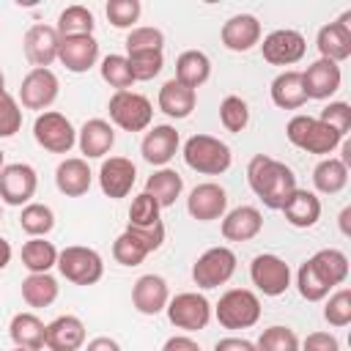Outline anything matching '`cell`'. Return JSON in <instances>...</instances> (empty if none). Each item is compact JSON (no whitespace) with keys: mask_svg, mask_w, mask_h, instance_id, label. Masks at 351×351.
<instances>
[{"mask_svg":"<svg viewBox=\"0 0 351 351\" xmlns=\"http://www.w3.org/2000/svg\"><path fill=\"white\" fill-rule=\"evenodd\" d=\"M126 60H129V69H132L134 82L154 80L162 71V66H165V55L156 52V49H148V52H126Z\"/></svg>","mask_w":351,"mask_h":351,"instance_id":"40","label":"cell"},{"mask_svg":"<svg viewBox=\"0 0 351 351\" xmlns=\"http://www.w3.org/2000/svg\"><path fill=\"white\" fill-rule=\"evenodd\" d=\"M162 351H200V346L186 335H173V337L165 340Z\"/></svg>","mask_w":351,"mask_h":351,"instance_id":"53","label":"cell"},{"mask_svg":"<svg viewBox=\"0 0 351 351\" xmlns=\"http://www.w3.org/2000/svg\"><path fill=\"white\" fill-rule=\"evenodd\" d=\"M123 44H126V52H148V49L162 52L165 49V33L159 27H151V25L132 27Z\"/></svg>","mask_w":351,"mask_h":351,"instance_id":"46","label":"cell"},{"mask_svg":"<svg viewBox=\"0 0 351 351\" xmlns=\"http://www.w3.org/2000/svg\"><path fill=\"white\" fill-rule=\"evenodd\" d=\"M58 60L71 74H85L99 60V41L93 36H69V38H60Z\"/></svg>","mask_w":351,"mask_h":351,"instance_id":"19","label":"cell"},{"mask_svg":"<svg viewBox=\"0 0 351 351\" xmlns=\"http://www.w3.org/2000/svg\"><path fill=\"white\" fill-rule=\"evenodd\" d=\"M214 351H258V348L244 337H222L214 343Z\"/></svg>","mask_w":351,"mask_h":351,"instance_id":"52","label":"cell"},{"mask_svg":"<svg viewBox=\"0 0 351 351\" xmlns=\"http://www.w3.org/2000/svg\"><path fill=\"white\" fill-rule=\"evenodd\" d=\"M14 351H27V348H14Z\"/></svg>","mask_w":351,"mask_h":351,"instance_id":"59","label":"cell"},{"mask_svg":"<svg viewBox=\"0 0 351 351\" xmlns=\"http://www.w3.org/2000/svg\"><path fill=\"white\" fill-rule=\"evenodd\" d=\"M318 121H324V123L332 126L340 137H346V132L351 129V104H348V101H329V104L321 110Z\"/></svg>","mask_w":351,"mask_h":351,"instance_id":"50","label":"cell"},{"mask_svg":"<svg viewBox=\"0 0 351 351\" xmlns=\"http://www.w3.org/2000/svg\"><path fill=\"white\" fill-rule=\"evenodd\" d=\"M19 129H22V107L8 90H0V137H14Z\"/></svg>","mask_w":351,"mask_h":351,"instance_id":"49","label":"cell"},{"mask_svg":"<svg viewBox=\"0 0 351 351\" xmlns=\"http://www.w3.org/2000/svg\"><path fill=\"white\" fill-rule=\"evenodd\" d=\"M90 181H93V173L88 162L80 156H69L55 167V186L66 197H82L90 189Z\"/></svg>","mask_w":351,"mask_h":351,"instance_id":"25","label":"cell"},{"mask_svg":"<svg viewBox=\"0 0 351 351\" xmlns=\"http://www.w3.org/2000/svg\"><path fill=\"white\" fill-rule=\"evenodd\" d=\"M19 225L30 239H44L55 228V211L44 203H27V206H22Z\"/></svg>","mask_w":351,"mask_h":351,"instance_id":"38","label":"cell"},{"mask_svg":"<svg viewBox=\"0 0 351 351\" xmlns=\"http://www.w3.org/2000/svg\"><path fill=\"white\" fill-rule=\"evenodd\" d=\"M340 80H343L340 66L332 60H324V58H318L315 63H310L302 71V88H304L307 99H329L332 93H337Z\"/></svg>","mask_w":351,"mask_h":351,"instance_id":"18","label":"cell"},{"mask_svg":"<svg viewBox=\"0 0 351 351\" xmlns=\"http://www.w3.org/2000/svg\"><path fill=\"white\" fill-rule=\"evenodd\" d=\"M302 351H340V343L332 332H310L302 343Z\"/></svg>","mask_w":351,"mask_h":351,"instance_id":"51","label":"cell"},{"mask_svg":"<svg viewBox=\"0 0 351 351\" xmlns=\"http://www.w3.org/2000/svg\"><path fill=\"white\" fill-rule=\"evenodd\" d=\"M214 315L225 329H250L261 318V299L250 288H230L219 296Z\"/></svg>","mask_w":351,"mask_h":351,"instance_id":"4","label":"cell"},{"mask_svg":"<svg viewBox=\"0 0 351 351\" xmlns=\"http://www.w3.org/2000/svg\"><path fill=\"white\" fill-rule=\"evenodd\" d=\"M247 184L263 200V206L274 208V211H280L285 206V200L299 189L293 170L285 162H280L274 156H266V154H255L250 159V165H247Z\"/></svg>","mask_w":351,"mask_h":351,"instance_id":"1","label":"cell"},{"mask_svg":"<svg viewBox=\"0 0 351 351\" xmlns=\"http://www.w3.org/2000/svg\"><path fill=\"white\" fill-rule=\"evenodd\" d=\"M8 335L16 343V348L38 351V348H44V340H47V324L33 313H16L11 318Z\"/></svg>","mask_w":351,"mask_h":351,"instance_id":"29","label":"cell"},{"mask_svg":"<svg viewBox=\"0 0 351 351\" xmlns=\"http://www.w3.org/2000/svg\"><path fill=\"white\" fill-rule=\"evenodd\" d=\"M55 266H58L60 274H63L69 282H74V285H93V282H99L101 274H104V261H101V255H99L96 250L80 247V244L60 250Z\"/></svg>","mask_w":351,"mask_h":351,"instance_id":"6","label":"cell"},{"mask_svg":"<svg viewBox=\"0 0 351 351\" xmlns=\"http://www.w3.org/2000/svg\"><path fill=\"white\" fill-rule=\"evenodd\" d=\"M36 186H38V176L30 165H25V162L3 165V170H0V200L5 206H27L30 197L36 195Z\"/></svg>","mask_w":351,"mask_h":351,"instance_id":"11","label":"cell"},{"mask_svg":"<svg viewBox=\"0 0 351 351\" xmlns=\"http://www.w3.org/2000/svg\"><path fill=\"white\" fill-rule=\"evenodd\" d=\"M324 318L335 329H343L351 324V291L348 288H340L329 296V302L324 307Z\"/></svg>","mask_w":351,"mask_h":351,"instance_id":"47","label":"cell"},{"mask_svg":"<svg viewBox=\"0 0 351 351\" xmlns=\"http://www.w3.org/2000/svg\"><path fill=\"white\" fill-rule=\"evenodd\" d=\"M233 271H236V252L230 247H211L195 261L192 280L197 288L211 291V288L225 285L233 277Z\"/></svg>","mask_w":351,"mask_h":351,"instance_id":"9","label":"cell"},{"mask_svg":"<svg viewBox=\"0 0 351 351\" xmlns=\"http://www.w3.org/2000/svg\"><path fill=\"white\" fill-rule=\"evenodd\" d=\"M219 121L228 132H244L250 123V107L241 96H225L219 104Z\"/></svg>","mask_w":351,"mask_h":351,"instance_id":"42","label":"cell"},{"mask_svg":"<svg viewBox=\"0 0 351 351\" xmlns=\"http://www.w3.org/2000/svg\"><path fill=\"white\" fill-rule=\"evenodd\" d=\"M178 145H181V137H178L176 126L159 123V126H154L151 132H145V137H143V143H140V154H143V159H145L148 165L165 167V165L176 156Z\"/></svg>","mask_w":351,"mask_h":351,"instance_id":"20","label":"cell"},{"mask_svg":"<svg viewBox=\"0 0 351 351\" xmlns=\"http://www.w3.org/2000/svg\"><path fill=\"white\" fill-rule=\"evenodd\" d=\"M22 299L27 307H49L58 299V280L47 274H27L22 280Z\"/></svg>","mask_w":351,"mask_h":351,"instance_id":"35","label":"cell"},{"mask_svg":"<svg viewBox=\"0 0 351 351\" xmlns=\"http://www.w3.org/2000/svg\"><path fill=\"white\" fill-rule=\"evenodd\" d=\"M44 346L49 351H80L85 346V324L77 315H58L47 324Z\"/></svg>","mask_w":351,"mask_h":351,"instance_id":"23","label":"cell"},{"mask_svg":"<svg viewBox=\"0 0 351 351\" xmlns=\"http://www.w3.org/2000/svg\"><path fill=\"white\" fill-rule=\"evenodd\" d=\"M285 137L296 148H302L307 154H318V156L332 154L343 143V137L332 126H326L324 121H318L313 115H293L285 126Z\"/></svg>","mask_w":351,"mask_h":351,"instance_id":"3","label":"cell"},{"mask_svg":"<svg viewBox=\"0 0 351 351\" xmlns=\"http://www.w3.org/2000/svg\"><path fill=\"white\" fill-rule=\"evenodd\" d=\"M22 49H25V58L33 63V69H49L58 60L60 36L52 25H33L25 33Z\"/></svg>","mask_w":351,"mask_h":351,"instance_id":"15","label":"cell"},{"mask_svg":"<svg viewBox=\"0 0 351 351\" xmlns=\"http://www.w3.org/2000/svg\"><path fill=\"white\" fill-rule=\"evenodd\" d=\"M77 145L85 159H101L115 145V129L104 118H90L77 132Z\"/></svg>","mask_w":351,"mask_h":351,"instance_id":"24","label":"cell"},{"mask_svg":"<svg viewBox=\"0 0 351 351\" xmlns=\"http://www.w3.org/2000/svg\"><path fill=\"white\" fill-rule=\"evenodd\" d=\"M0 219H3V208H0Z\"/></svg>","mask_w":351,"mask_h":351,"instance_id":"60","label":"cell"},{"mask_svg":"<svg viewBox=\"0 0 351 351\" xmlns=\"http://www.w3.org/2000/svg\"><path fill=\"white\" fill-rule=\"evenodd\" d=\"M8 263H11V244L0 236V271H3Z\"/></svg>","mask_w":351,"mask_h":351,"instance_id":"55","label":"cell"},{"mask_svg":"<svg viewBox=\"0 0 351 351\" xmlns=\"http://www.w3.org/2000/svg\"><path fill=\"white\" fill-rule=\"evenodd\" d=\"M134 178H137V167L126 156H110L99 167V186L112 200L126 197L134 186Z\"/></svg>","mask_w":351,"mask_h":351,"instance_id":"17","label":"cell"},{"mask_svg":"<svg viewBox=\"0 0 351 351\" xmlns=\"http://www.w3.org/2000/svg\"><path fill=\"white\" fill-rule=\"evenodd\" d=\"M110 121L123 132H143L154 121V107L143 93L134 90H115L107 101Z\"/></svg>","mask_w":351,"mask_h":351,"instance_id":"5","label":"cell"},{"mask_svg":"<svg viewBox=\"0 0 351 351\" xmlns=\"http://www.w3.org/2000/svg\"><path fill=\"white\" fill-rule=\"evenodd\" d=\"M225 208H228V195L219 184L214 181H206V184H197L189 197H186V211L192 219L197 222H211V219H222L225 217Z\"/></svg>","mask_w":351,"mask_h":351,"instance_id":"16","label":"cell"},{"mask_svg":"<svg viewBox=\"0 0 351 351\" xmlns=\"http://www.w3.org/2000/svg\"><path fill=\"white\" fill-rule=\"evenodd\" d=\"M310 261V266H313V271L329 285V288H335V285H343L346 280H348V258H346V252H340V250H335V247H324V250H318L313 258H307Z\"/></svg>","mask_w":351,"mask_h":351,"instance_id":"31","label":"cell"},{"mask_svg":"<svg viewBox=\"0 0 351 351\" xmlns=\"http://www.w3.org/2000/svg\"><path fill=\"white\" fill-rule=\"evenodd\" d=\"M184 162L186 167H192L195 173H203V176H222L230 162H233V154L228 148V143H222L219 137H211V134H192L186 143H184Z\"/></svg>","mask_w":351,"mask_h":351,"instance_id":"2","label":"cell"},{"mask_svg":"<svg viewBox=\"0 0 351 351\" xmlns=\"http://www.w3.org/2000/svg\"><path fill=\"white\" fill-rule=\"evenodd\" d=\"M348 184V167L337 156H324L313 170V186L321 195H337Z\"/></svg>","mask_w":351,"mask_h":351,"instance_id":"34","label":"cell"},{"mask_svg":"<svg viewBox=\"0 0 351 351\" xmlns=\"http://www.w3.org/2000/svg\"><path fill=\"white\" fill-rule=\"evenodd\" d=\"M148 255V247L132 233V230H123L115 244H112V258L121 263V266H140Z\"/></svg>","mask_w":351,"mask_h":351,"instance_id":"41","label":"cell"},{"mask_svg":"<svg viewBox=\"0 0 351 351\" xmlns=\"http://www.w3.org/2000/svg\"><path fill=\"white\" fill-rule=\"evenodd\" d=\"M348 217H351V208H343V214H340V228H343L346 236H348Z\"/></svg>","mask_w":351,"mask_h":351,"instance_id":"56","label":"cell"},{"mask_svg":"<svg viewBox=\"0 0 351 351\" xmlns=\"http://www.w3.org/2000/svg\"><path fill=\"white\" fill-rule=\"evenodd\" d=\"M255 348L258 351H299V337L293 329L277 324V326H269L261 332Z\"/></svg>","mask_w":351,"mask_h":351,"instance_id":"43","label":"cell"},{"mask_svg":"<svg viewBox=\"0 0 351 351\" xmlns=\"http://www.w3.org/2000/svg\"><path fill=\"white\" fill-rule=\"evenodd\" d=\"M33 137L49 154H69L74 148V143H77V129L71 126V121L63 112L47 110V112H41L36 118Z\"/></svg>","mask_w":351,"mask_h":351,"instance_id":"8","label":"cell"},{"mask_svg":"<svg viewBox=\"0 0 351 351\" xmlns=\"http://www.w3.org/2000/svg\"><path fill=\"white\" fill-rule=\"evenodd\" d=\"M167 318L176 329H184V332H200L208 326L211 321V302L197 293V291H186V293H176L170 302H167Z\"/></svg>","mask_w":351,"mask_h":351,"instance_id":"7","label":"cell"},{"mask_svg":"<svg viewBox=\"0 0 351 351\" xmlns=\"http://www.w3.org/2000/svg\"><path fill=\"white\" fill-rule=\"evenodd\" d=\"M0 90H5V77H3V71H0Z\"/></svg>","mask_w":351,"mask_h":351,"instance_id":"57","label":"cell"},{"mask_svg":"<svg viewBox=\"0 0 351 351\" xmlns=\"http://www.w3.org/2000/svg\"><path fill=\"white\" fill-rule=\"evenodd\" d=\"M181 192H184V178L176 170H170V167L154 170L148 176V181H145V195H151L159 203V208L173 206L181 197Z\"/></svg>","mask_w":351,"mask_h":351,"instance_id":"33","label":"cell"},{"mask_svg":"<svg viewBox=\"0 0 351 351\" xmlns=\"http://www.w3.org/2000/svg\"><path fill=\"white\" fill-rule=\"evenodd\" d=\"M170 302V291H167V282L165 277L159 274H143L137 277L134 288H132V304L137 313L143 315H156L167 307Z\"/></svg>","mask_w":351,"mask_h":351,"instance_id":"21","label":"cell"},{"mask_svg":"<svg viewBox=\"0 0 351 351\" xmlns=\"http://www.w3.org/2000/svg\"><path fill=\"white\" fill-rule=\"evenodd\" d=\"M219 38H222L225 49H230V52H247L255 44H261V22L252 14H236V16H230L222 25Z\"/></svg>","mask_w":351,"mask_h":351,"instance_id":"22","label":"cell"},{"mask_svg":"<svg viewBox=\"0 0 351 351\" xmlns=\"http://www.w3.org/2000/svg\"><path fill=\"white\" fill-rule=\"evenodd\" d=\"M250 280L263 296H280L291 285V269L280 255L263 252L255 255L250 263Z\"/></svg>","mask_w":351,"mask_h":351,"instance_id":"10","label":"cell"},{"mask_svg":"<svg viewBox=\"0 0 351 351\" xmlns=\"http://www.w3.org/2000/svg\"><path fill=\"white\" fill-rule=\"evenodd\" d=\"M285 214V222L293 225V228H313L318 219H321V200L315 192H307V189H296L285 206L280 208Z\"/></svg>","mask_w":351,"mask_h":351,"instance_id":"27","label":"cell"},{"mask_svg":"<svg viewBox=\"0 0 351 351\" xmlns=\"http://www.w3.org/2000/svg\"><path fill=\"white\" fill-rule=\"evenodd\" d=\"M159 203L151 197V195H145V192H140L134 200H132V208H129V225L126 228H154V225H159L162 219H159Z\"/></svg>","mask_w":351,"mask_h":351,"instance_id":"44","label":"cell"},{"mask_svg":"<svg viewBox=\"0 0 351 351\" xmlns=\"http://www.w3.org/2000/svg\"><path fill=\"white\" fill-rule=\"evenodd\" d=\"M271 101L280 107V110H299L307 104V96H304V88H302V71H282L271 80Z\"/></svg>","mask_w":351,"mask_h":351,"instance_id":"30","label":"cell"},{"mask_svg":"<svg viewBox=\"0 0 351 351\" xmlns=\"http://www.w3.org/2000/svg\"><path fill=\"white\" fill-rule=\"evenodd\" d=\"M263 217L255 206H236L222 217V236L228 241H250L261 233Z\"/></svg>","mask_w":351,"mask_h":351,"instance_id":"26","label":"cell"},{"mask_svg":"<svg viewBox=\"0 0 351 351\" xmlns=\"http://www.w3.org/2000/svg\"><path fill=\"white\" fill-rule=\"evenodd\" d=\"M58 263V250L47 239H30L22 244V266L30 274H47Z\"/></svg>","mask_w":351,"mask_h":351,"instance_id":"36","label":"cell"},{"mask_svg":"<svg viewBox=\"0 0 351 351\" xmlns=\"http://www.w3.org/2000/svg\"><path fill=\"white\" fill-rule=\"evenodd\" d=\"M99 69H101V80L115 90H129L134 85V77H132L126 55H107Z\"/></svg>","mask_w":351,"mask_h":351,"instance_id":"39","label":"cell"},{"mask_svg":"<svg viewBox=\"0 0 351 351\" xmlns=\"http://www.w3.org/2000/svg\"><path fill=\"white\" fill-rule=\"evenodd\" d=\"M140 11H143L140 0H110L104 5V14H107L110 25L121 27V30L123 27H134V22L140 19Z\"/></svg>","mask_w":351,"mask_h":351,"instance_id":"48","label":"cell"},{"mask_svg":"<svg viewBox=\"0 0 351 351\" xmlns=\"http://www.w3.org/2000/svg\"><path fill=\"white\" fill-rule=\"evenodd\" d=\"M85 351H121V346L112 337H93Z\"/></svg>","mask_w":351,"mask_h":351,"instance_id":"54","label":"cell"},{"mask_svg":"<svg viewBox=\"0 0 351 351\" xmlns=\"http://www.w3.org/2000/svg\"><path fill=\"white\" fill-rule=\"evenodd\" d=\"M60 82L52 69H30L19 85V101L25 110H44L58 99Z\"/></svg>","mask_w":351,"mask_h":351,"instance_id":"13","label":"cell"},{"mask_svg":"<svg viewBox=\"0 0 351 351\" xmlns=\"http://www.w3.org/2000/svg\"><path fill=\"white\" fill-rule=\"evenodd\" d=\"M296 288H299V296H302L304 302H321V299H326L329 291H332V288L313 271L310 261H304V263L299 266V271H296Z\"/></svg>","mask_w":351,"mask_h":351,"instance_id":"45","label":"cell"},{"mask_svg":"<svg viewBox=\"0 0 351 351\" xmlns=\"http://www.w3.org/2000/svg\"><path fill=\"white\" fill-rule=\"evenodd\" d=\"M195 101H197V93L181 85L178 80H167L159 88V110L167 118H189L195 110Z\"/></svg>","mask_w":351,"mask_h":351,"instance_id":"28","label":"cell"},{"mask_svg":"<svg viewBox=\"0 0 351 351\" xmlns=\"http://www.w3.org/2000/svg\"><path fill=\"white\" fill-rule=\"evenodd\" d=\"M93 14L85 5H66L58 16V36L69 38V36H93Z\"/></svg>","mask_w":351,"mask_h":351,"instance_id":"37","label":"cell"},{"mask_svg":"<svg viewBox=\"0 0 351 351\" xmlns=\"http://www.w3.org/2000/svg\"><path fill=\"white\" fill-rule=\"evenodd\" d=\"M261 52H263V60L271 63V66H293L304 58L307 52V41L299 30H291V27H280V30H271L263 44H261Z\"/></svg>","mask_w":351,"mask_h":351,"instance_id":"12","label":"cell"},{"mask_svg":"<svg viewBox=\"0 0 351 351\" xmlns=\"http://www.w3.org/2000/svg\"><path fill=\"white\" fill-rule=\"evenodd\" d=\"M0 170H3V148H0Z\"/></svg>","mask_w":351,"mask_h":351,"instance_id":"58","label":"cell"},{"mask_svg":"<svg viewBox=\"0 0 351 351\" xmlns=\"http://www.w3.org/2000/svg\"><path fill=\"white\" fill-rule=\"evenodd\" d=\"M211 77V60H208V55L206 52H200V49H186V52H181L178 58H176V77L173 80H178L181 85H186V88H200L206 80Z\"/></svg>","mask_w":351,"mask_h":351,"instance_id":"32","label":"cell"},{"mask_svg":"<svg viewBox=\"0 0 351 351\" xmlns=\"http://www.w3.org/2000/svg\"><path fill=\"white\" fill-rule=\"evenodd\" d=\"M348 19H351V11H343L335 22H329L318 30L315 47H318L324 60H332L340 66L343 60L351 58V25H348Z\"/></svg>","mask_w":351,"mask_h":351,"instance_id":"14","label":"cell"}]
</instances>
